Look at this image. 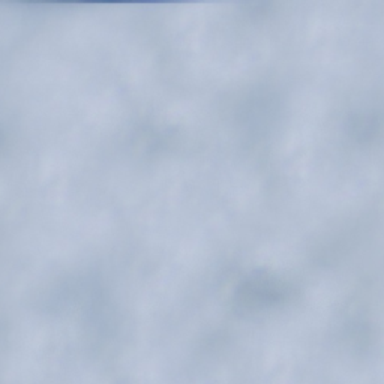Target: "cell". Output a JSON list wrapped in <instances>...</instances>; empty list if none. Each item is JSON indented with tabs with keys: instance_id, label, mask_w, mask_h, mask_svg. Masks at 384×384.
<instances>
[{
	"instance_id": "1",
	"label": "cell",
	"mask_w": 384,
	"mask_h": 384,
	"mask_svg": "<svg viewBox=\"0 0 384 384\" xmlns=\"http://www.w3.org/2000/svg\"><path fill=\"white\" fill-rule=\"evenodd\" d=\"M356 21H357V6H356ZM357 26H359V23H357ZM357 41H359V27H357ZM359 60H360V44H359ZM360 76H362V67H360Z\"/></svg>"
}]
</instances>
